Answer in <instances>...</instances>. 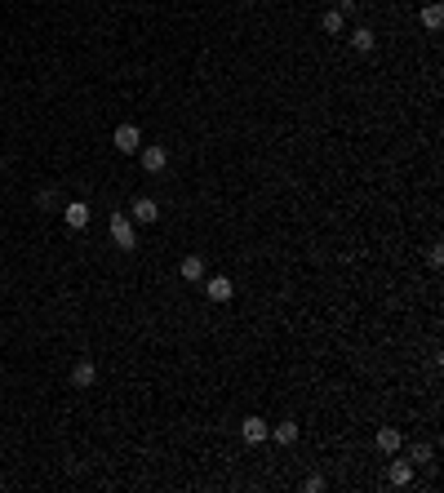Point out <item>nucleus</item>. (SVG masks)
Here are the masks:
<instances>
[{
	"label": "nucleus",
	"instance_id": "nucleus-1",
	"mask_svg": "<svg viewBox=\"0 0 444 493\" xmlns=\"http://www.w3.org/2000/svg\"><path fill=\"white\" fill-rule=\"evenodd\" d=\"M107 231H111V240H116L120 253H134V249H138V222H134L129 214H111Z\"/></svg>",
	"mask_w": 444,
	"mask_h": 493
},
{
	"label": "nucleus",
	"instance_id": "nucleus-2",
	"mask_svg": "<svg viewBox=\"0 0 444 493\" xmlns=\"http://www.w3.org/2000/svg\"><path fill=\"white\" fill-rule=\"evenodd\" d=\"M240 440H244V444H267V440H271V422L258 418V413L240 418Z\"/></svg>",
	"mask_w": 444,
	"mask_h": 493
},
{
	"label": "nucleus",
	"instance_id": "nucleus-3",
	"mask_svg": "<svg viewBox=\"0 0 444 493\" xmlns=\"http://www.w3.org/2000/svg\"><path fill=\"white\" fill-rule=\"evenodd\" d=\"M111 147H116L120 156H134V151L143 147V129L138 125H120L116 134H111Z\"/></svg>",
	"mask_w": 444,
	"mask_h": 493
},
{
	"label": "nucleus",
	"instance_id": "nucleus-4",
	"mask_svg": "<svg viewBox=\"0 0 444 493\" xmlns=\"http://www.w3.org/2000/svg\"><path fill=\"white\" fill-rule=\"evenodd\" d=\"M93 382H98V365H93L89 356H80V360L71 365V387H75V391H89Z\"/></svg>",
	"mask_w": 444,
	"mask_h": 493
},
{
	"label": "nucleus",
	"instance_id": "nucleus-5",
	"mask_svg": "<svg viewBox=\"0 0 444 493\" xmlns=\"http://www.w3.org/2000/svg\"><path fill=\"white\" fill-rule=\"evenodd\" d=\"M138 156H143V169H147V174H165V169H169V147H160V142L138 147Z\"/></svg>",
	"mask_w": 444,
	"mask_h": 493
},
{
	"label": "nucleus",
	"instance_id": "nucleus-6",
	"mask_svg": "<svg viewBox=\"0 0 444 493\" xmlns=\"http://www.w3.org/2000/svg\"><path fill=\"white\" fill-rule=\"evenodd\" d=\"M129 218H134L138 227H151V222H160V205L151 200V196H138V200L129 205Z\"/></svg>",
	"mask_w": 444,
	"mask_h": 493
},
{
	"label": "nucleus",
	"instance_id": "nucleus-7",
	"mask_svg": "<svg viewBox=\"0 0 444 493\" xmlns=\"http://www.w3.org/2000/svg\"><path fill=\"white\" fill-rule=\"evenodd\" d=\"M200 284H205V298H209V302H231L235 298V284L226 280V276H205Z\"/></svg>",
	"mask_w": 444,
	"mask_h": 493
},
{
	"label": "nucleus",
	"instance_id": "nucleus-8",
	"mask_svg": "<svg viewBox=\"0 0 444 493\" xmlns=\"http://www.w3.org/2000/svg\"><path fill=\"white\" fill-rule=\"evenodd\" d=\"M89 205H84V200H67V205H62V222H67L71 227V231H84V227H89Z\"/></svg>",
	"mask_w": 444,
	"mask_h": 493
},
{
	"label": "nucleus",
	"instance_id": "nucleus-9",
	"mask_svg": "<svg viewBox=\"0 0 444 493\" xmlns=\"http://www.w3.org/2000/svg\"><path fill=\"white\" fill-rule=\"evenodd\" d=\"M391 458H395V453H391ZM413 471H418V467H413L409 458H395L391 467H386V480H391L395 489H404V485H413Z\"/></svg>",
	"mask_w": 444,
	"mask_h": 493
},
{
	"label": "nucleus",
	"instance_id": "nucleus-10",
	"mask_svg": "<svg viewBox=\"0 0 444 493\" xmlns=\"http://www.w3.org/2000/svg\"><path fill=\"white\" fill-rule=\"evenodd\" d=\"M178 276H183L187 284H200L205 280V258H200V253H187V258L178 262Z\"/></svg>",
	"mask_w": 444,
	"mask_h": 493
},
{
	"label": "nucleus",
	"instance_id": "nucleus-11",
	"mask_svg": "<svg viewBox=\"0 0 444 493\" xmlns=\"http://www.w3.org/2000/svg\"><path fill=\"white\" fill-rule=\"evenodd\" d=\"M400 444H404L400 426H382V431H377V453H382V458H391V453H400Z\"/></svg>",
	"mask_w": 444,
	"mask_h": 493
},
{
	"label": "nucleus",
	"instance_id": "nucleus-12",
	"mask_svg": "<svg viewBox=\"0 0 444 493\" xmlns=\"http://www.w3.org/2000/svg\"><path fill=\"white\" fill-rule=\"evenodd\" d=\"M298 435H302V426H298V422H276V426H271V440H276L280 449L298 444Z\"/></svg>",
	"mask_w": 444,
	"mask_h": 493
},
{
	"label": "nucleus",
	"instance_id": "nucleus-13",
	"mask_svg": "<svg viewBox=\"0 0 444 493\" xmlns=\"http://www.w3.org/2000/svg\"><path fill=\"white\" fill-rule=\"evenodd\" d=\"M351 49H355V54H373V49H377L373 27H355V32H351Z\"/></svg>",
	"mask_w": 444,
	"mask_h": 493
},
{
	"label": "nucleus",
	"instance_id": "nucleus-14",
	"mask_svg": "<svg viewBox=\"0 0 444 493\" xmlns=\"http://www.w3.org/2000/svg\"><path fill=\"white\" fill-rule=\"evenodd\" d=\"M320 32H325V36H342L347 32V18L338 14V9H329V14H320Z\"/></svg>",
	"mask_w": 444,
	"mask_h": 493
},
{
	"label": "nucleus",
	"instance_id": "nucleus-15",
	"mask_svg": "<svg viewBox=\"0 0 444 493\" xmlns=\"http://www.w3.org/2000/svg\"><path fill=\"white\" fill-rule=\"evenodd\" d=\"M418 18H422V27H427V32H440V27H444V5H427Z\"/></svg>",
	"mask_w": 444,
	"mask_h": 493
},
{
	"label": "nucleus",
	"instance_id": "nucleus-16",
	"mask_svg": "<svg viewBox=\"0 0 444 493\" xmlns=\"http://www.w3.org/2000/svg\"><path fill=\"white\" fill-rule=\"evenodd\" d=\"M431 458H436V449H431V444H413V449H409V462H413V467H422V462H431Z\"/></svg>",
	"mask_w": 444,
	"mask_h": 493
},
{
	"label": "nucleus",
	"instance_id": "nucleus-17",
	"mask_svg": "<svg viewBox=\"0 0 444 493\" xmlns=\"http://www.w3.org/2000/svg\"><path fill=\"white\" fill-rule=\"evenodd\" d=\"M36 205H40L45 214H54V209H58V192H54V187H45V192L36 196Z\"/></svg>",
	"mask_w": 444,
	"mask_h": 493
},
{
	"label": "nucleus",
	"instance_id": "nucleus-18",
	"mask_svg": "<svg viewBox=\"0 0 444 493\" xmlns=\"http://www.w3.org/2000/svg\"><path fill=\"white\" fill-rule=\"evenodd\" d=\"M338 14H342V18H355V14H360V5H355V0H338Z\"/></svg>",
	"mask_w": 444,
	"mask_h": 493
},
{
	"label": "nucleus",
	"instance_id": "nucleus-19",
	"mask_svg": "<svg viewBox=\"0 0 444 493\" xmlns=\"http://www.w3.org/2000/svg\"><path fill=\"white\" fill-rule=\"evenodd\" d=\"M427 262H431V267H440V262H444V244H431V249H427Z\"/></svg>",
	"mask_w": 444,
	"mask_h": 493
},
{
	"label": "nucleus",
	"instance_id": "nucleus-20",
	"mask_svg": "<svg viewBox=\"0 0 444 493\" xmlns=\"http://www.w3.org/2000/svg\"><path fill=\"white\" fill-rule=\"evenodd\" d=\"M302 489H307V493H320V489H325V476H307V480H302Z\"/></svg>",
	"mask_w": 444,
	"mask_h": 493
},
{
	"label": "nucleus",
	"instance_id": "nucleus-21",
	"mask_svg": "<svg viewBox=\"0 0 444 493\" xmlns=\"http://www.w3.org/2000/svg\"><path fill=\"white\" fill-rule=\"evenodd\" d=\"M0 169H5V156H0Z\"/></svg>",
	"mask_w": 444,
	"mask_h": 493
}]
</instances>
